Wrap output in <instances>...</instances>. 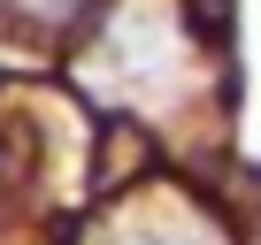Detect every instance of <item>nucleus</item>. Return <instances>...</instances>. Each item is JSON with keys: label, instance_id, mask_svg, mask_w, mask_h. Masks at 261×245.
<instances>
[{"label": "nucleus", "instance_id": "nucleus-3", "mask_svg": "<svg viewBox=\"0 0 261 245\" xmlns=\"http://www.w3.org/2000/svg\"><path fill=\"white\" fill-rule=\"evenodd\" d=\"M0 8H8V16H23V23H39V31H62V23L85 8V0H0Z\"/></svg>", "mask_w": 261, "mask_h": 245}, {"label": "nucleus", "instance_id": "nucleus-2", "mask_svg": "<svg viewBox=\"0 0 261 245\" xmlns=\"http://www.w3.org/2000/svg\"><path fill=\"white\" fill-rule=\"evenodd\" d=\"M92 245H215L185 207H130V215H115L108 222V237H92Z\"/></svg>", "mask_w": 261, "mask_h": 245}, {"label": "nucleus", "instance_id": "nucleus-1", "mask_svg": "<svg viewBox=\"0 0 261 245\" xmlns=\"http://www.w3.org/2000/svg\"><path fill=\"white\" fill-rule=\"evenodd\" d=\"M200 54H192V31L177 16V0H115L108 23L92 31V46L77 54V77L92 100L108 107H139V115H162L185 100Z\"/></svg>", "mask_w": 261, "mask_h": 245}]
</instances>
